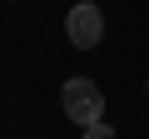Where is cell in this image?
<instances>
[{
	"instance_id": "cell-1",
	"label": "cell",
	"mask_w": 149,
	"mask_h": 139,
	"mask_svg": "<svg viewBox=\"0 0 149 139\" xmlns=\"http://www.w3.org/2000/svg\"><path fill=\"white\" fill-rule=\"evenodd\" d=\"M60 104H65V119H74L80 129H90V124H100V119H104V90H100L90 75H74V80H65V90H60Z\"/></svg>"
},
{
	"instance_id": "cell-3",
	"label": "cell",
	"mask_w": 149,
	"mask_h": 139,
	"mask_svg": "<svg viewBox=\"0 0 149 139\" xmlns=\"http://www.w3.org/2000/svg\"><path fill=\"white\" fill-rule=\"evenodd\" d=\"M80 139H119V134H114V124H104V119H100V124L80 129Z\"/></svg>"
},
{
	"instance_id": "cell-4",
	"label": "cell",
	"mask_w": 149,
	"mask_h": 139,
	"mask_svg": "<svg viewBox=\"0 0 149 139\" xmlns=\"http://www.w3.org/2000/svg\"><path fill=\"white\" fill-rule=\"evenodd\" d=\"M144 90H149V85H144Z\"/></svg>"
},
{
	"instance_id": "cell-2",
	"label": "cell",
	"mask_w": 149,
	"mask_h": 139,
	"mask_svg": "<svg viewBox=\"0 0 149 139\" xmlns=\"http://www.w3.org/2000/svg\"><path fill=\"white\" fill-rule=\"evenodd\" d=\"M65 30H70V45L95 50V45L104 40V10L95 5V0H80V5L65 15Z\"/></svg>"
}]
</instances>
